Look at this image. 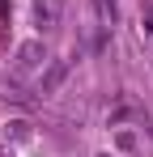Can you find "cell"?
<instances>
[{"mask_svg":"<svg viewBox=\"0 0 153 157\" xmlns=\"http://www.w3.org/2000/svg\"><path fill=\"white\" fill-rule=\"evenodd\" d=\"M38 64H43V43H26L22 51H17V72H30Z\"/></svg>","mask_w":153,"mask_h":157,"instance_id":"cell-1","label":"cell"},{"mask_svg":"<svg viewBox=\"0 0 153 157\" xmlns=\"http://www.w3.org/2000/svg\"><path fill=\"white\" fill-rule=\"evenodd\" d=\"M94 4H98V17L111 26V21H115V0H94Z\"/></svg>","mask_w":153,"mask_h":157,"instance_id":"cell-2","label":"cell"}]
</instances>
